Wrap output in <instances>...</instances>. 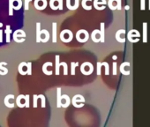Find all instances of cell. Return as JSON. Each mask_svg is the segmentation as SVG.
Instances as JSON below:
<instances>
[{
	"instance_id": "41",
	"label": "cell",
	"mask_w": 150,
	"mask_h": 127,
	"mask_svg": "<svg viewBox=\"0 0 150 127\" xmlns=\"http://www.w3.org/2000/svg\"><path fill=\"white\" fill-rule=\"evenodd\" d=\"M148 9L150 10V0H148Z\"/></svg>"
},
{
	"instance_id": "7",
	"label": "cell",
	"mask_w": 150,
	"mask_h": 127,
	"mask_svg": "<svg viewBox=\"0 0 150 127\" xmlns=\"http://www.w3.org/2000/svg\"><path fill=\"white\" fill-rule=\"evenodd\" d=\"M142 26H143V34H142L143 42L146 43L148 42V23L147 22H143Z\"/></svg>"
},
{
	"instance_id": "39",
	"label": "cell",
	"mask_w": 150,
	"mask_h": 127,
	"mask_svg": "<svg viewBox=\"0 0 150 127\" xmlns=\"http://www.w3.org/2000/svg\"><path fill=\"white\" fill-rule=\"evenodd\" d=\"M3 42V30L0 29V42Z\"/></svg>"
},
{
	"instance_id": "28",
	"label": "cell",
	"mask_w": 150,
	"mask_h": 127,
	"mask_svg": "<svg viewBox=\"0 0 150 127\" xmlns=\"http://www.w3.org/2000/svg\"><path fill=\"white\" fill-rule=\"evenodd\" d=\"M14 1H17L18 2V5L17 6H14V10L15 11H18V10H20V8H21V6H22V1L21 0H14Z\"/></svg>"
},
{
	"instance_id": "32",
	"label": "cell",
	"mask_w": 150,
	"mask_h": 127,
	"mask_svg": "<svg viewBox=\"0 0 150 127\" xmlns=\"http://www.w3.org/2000/svg\"><path fill=\"white\" fill-rule=\"evenodd\" d=\"M116 9L119 11L122 9V0H116Z\"/></svg>"
},
{
	"instance_id": "16",
	"label": "cell",
	"mask_w": 150,
	"mask_h": 127,
	"mask_svg": "<svg viewBox=\"0 0 150 127\" xmlns=\"http://www.w3.org/2000/svg\"><path fill=\"white\" fill-rule=\"evenodd\" d=\"M124 65H130V64L128 63V62H125V63H123L122 64L120 65V71L122 72L123 74H124V75H128L130 72L129 71H124Z\"/></svg>"
},
{
	"instance_id": "33",
	"label": "cell",
	"mask_w": 150,
	"mask_h": 127,
	"mask_svg": "<svg viewBox=\"0 0 150 127\" xmlns=\"http://www.w3.org/2000/svg\"><path fill=\"white\" fill-rule=\"evenodd\" d=\"M40 98H41V107L44 108L45 107V97H44L42 95H38Z\"/></svg>"
},
{
	"instance_id": "25",
	"label": "cell",
	"mask_w": 150,
	"mask_h": 127,
	"mask_svg": "<svg viewBox=\"0 0 150 127\" xmlns=\"http://www.w3.org/2000/svg\"><path fill=\"white\" fill-rule=\"evenodd\" d=\"M78 65H79V63H72L71 64V68H72L71 73H72V75H75V68L77 67Z\"/></svg>"
},
{
	"instance_id": "10",
	"label": "cell",
	"mask_w": 150,
	"mask_h": 127,
	"mask_svg": "<svg viewBox=\"0 0 150 127\" xmlns=\"http://www.w3.org/2000/svg\"><path fill=\"white\" fill-rule=\"evenodd\" d=\"M41 23L37 22L36 23V42H41Z\"/></svg>"
},
{
	"instance_id": "9",
	"label": "cell",
	"mask_w": 150,
	"mask_h": 127,
	"mask_svg": "<svg viewBox=\"0 0 150 127\" xmlns=\"http://www.w3.org/2000/svg\"><path fill=\"white\" fill-rule=\"evenodd\" d=\"M57 107L60 108L62 107V95H61V87H58L57 90Z\"/></svg>"
},
{
	"instance_id": "11",
	"label": "cell",
	"mask_w": 150,
	"mask_h": 127,
	"mask_svg": "<svg viewBox=\"0 0 150 127\" xmlns=\"http://www.w3.org/2000/svg\"><path fill=\"white\" fill-rule=\"evenodd\" d=\"M51 66L52 65V64L51 62H47V63H45L43 64V66H42V71H43V73L46 74V75H51L52 74V71H47V67L48 66Z\"/></svg>"
},
{
	"instance_id": "35",
	"label": "cell",
	"mask_w": 150,
	"mask_h": 127,
	"mask_svg": "<svg viewBox=\"0 0 150 127\" xmlns=\"http://www.w3.org/2000/svg\"><path fill=\"white\" fill-rule=\"evenodd\" d=\"M57 2H58V9L59 10H63V0H57Z\"/></svg>"
},
{
	"instance_id": "13",
	"label": "cell",
	"mask_w": 150,
	"mask_h": 127,
	"mask_svg": "<svg viewBox=\"0 0 150 127\" xmlns=\"http://www.w3.org/2000/svg\"><path fill=\"white\" fill-rule=\"evenodd\" d=\"M41 34H45V38H44V39H41V42H47L49 40V32H48L46 29L41 30Z\"/></svg>"
},
{
	"instance_id": "3",
	"label": "cell",
	"mask_w": 150,
	"mask_h": 127,
	"mask_svg": "<svg viewBox=\"0 0 150 127\" xmlns=\"http://www.w3.org/2000/svg\"><path fill=\"white\" fill-rule=\"evenodd\" d=\"M125 34V29H119L116 31V40L118 42H121V43H124L125 42V38H121V34Z\"/></svg>"
},
{
	"instance_id": "24",
	"label": "cell",
	"mask_w": 150,
	"mask_h": 127,
	"mask_svg": "<svg viewBox=\"0 0 150 127\" xmlns=\"http://www.w3.org/2000/svg\"><path fill=\"white\" fill-rule=\"evenodd\" d=\"M63 66L64 67V74L65 75H67L68 74V66H67V64L65 62H63V63H60V66Z\"/></svg>"
},
{
	"instance_id": "14",
	"label": "cell",
	"mask_w": 150,
	"mask_h": 127,
	"mask_svg": "<svg viewBox=\"0 0 150 127\" xmlns=\"http://www.w3.org/2000/svg\"><path fill=\"white\" fill-rule=\"evenodd\" d=\"M56 74L59 75V68H60V63H59V56H56Z\"/></svg>"
},
{
	"instance_id": "36",
	"label": "cell",
	"mask_w": 150,
	"mask_h": 127,
	"mask_svg": "<svg viewBox=\"0 0 150 127\" xmlns=\"http://www.w3.org/2000/svg\"><path fill=\"white\" fill-rule=\"evenodd\" d=\"M29 2L30 0H25V10L28 11L29 9Z\"/></svg>"
},
{
	"instance_id": "22",
	"label": "cell",
	"mask_w": 150,
	"mask_h": 127,
	"mask_svg": "<svg viewBox=\"0 0 150 127\" xmlns=\"http://www.w3.org/2000/svg\"><path fill=\"white\" fill-rule=\"evenodd\" d=\"M24 97H25V95H19L18 97H17V100H16V103H17V105H18L20 108L25 107V106H24V104H21V103H20V100H21V98H24Z\"/></svg>"
},
{
	"instance_id": "1",
	"label": "cell",
	"mask_w": 150,
	"mask_h": 127,
	"mask_svg": "<svg viewBox=\"0 0 150 127\" xmlns=\"http://www.w3.org/2000/svg\"><path fill=\"white\" fill-rule=\"evenodd\" d=\"M140 32L136 29H132L128 32L127 34V38L131 42H138L140 41Z\"/></svg>"
},
{
	"instance_id": "8",
	"label": "cell",
	"mask_w": 150,
	"mask_h": 127,
	"mask_svg": "<svg viewBox=\"0 0 150 127\" xmlns=\"http://www.w3.org/2000/svg\"><path fill=\"white\" fill-rule=\"evenodd\" d=\"M11 98H12V99H13L14 95H8L7 96H5V98H4V105H5L6 107H8V108H13L14 106H15V105H14V103H10V102H9V100H10Z\"/></svg>"
},
{
	"instance_id": "19",
	"label": "cell",
	"mask_w": 150,
	"mask_h": 127,
	"mask_svg": "<svg viewBox=\"0 0 150 127\" xmlns=\"http://www.w3.org/2000/svg\"><path fill=\"white\" fill-rule=\"evenodd\" d=\"M6 64H8L6 62H0V70L4 71V72L5 75L8 73V69H6V68L4 67V65H6Z\"/></svg>"
},
{
	"instance_id": "23",
	"label": "cell",
	"mask_w": 150,
	"mask_h": 127,
	"mask_svg": "<svg viewBox=\"0 0 150 127\" xmlns=\"http://www.w3.org/2000/svg\"><path fill=\"white\" fill-rule=\"evenodd\" d=\"M114 1L116 2V0H109V1H108V6L110 7L111 10H113V11L116 10V5H114V4H113V2H114Z\"/></svg>"
},
{
	"instance_id": "15",
	"label": "cell",
	"mask_w": 150,
	"mask_h": 127,
	"mask_svg": "<svg viewBox=\"0 0 150 127\" xmlns=\"http://www.w3.org/2000/svg\"><path fill=\"white\" fill-rule=\"evenodd\" d=\"M12 33V30L10 28V26L7 25L6 26V29H5V34H6V42H10V34Z\"/></svg>"
},
{
	"instance_id": "21",
	"label": "cell",
	"mask_w": 150,
	"mask_h": 127,
	"mask_svg": "<svg viewBox=\"0 0 150 127\" xmlns=\"http://www.w3.org/2000/svg\"><path fill=\"white\" fill-rule=\"evenodd\" d=\"M87 1H91V0H82V2H81V5H82V7L84 8L85 10L89 11V10H91V9H92V6L87 5V4H86V3H87Z\"/></svg>"
},
{
	"instance_id": "20",
	"label": "cell",
	"mask_w": 150,
	"mask_h": 127,
	"mask_svg": "<svg viewBox=\"0 0 150 127\" xmlns=\"http://www.w3.org/2000/svg\"><path fill=\"white\" fill-rule=\"evenodd\" d=\"M63 97H64V98H65V101H66V103H65V104H62V107H64V108H67L68 106L70 105V103H71V100H70L69 96H68L67 95H63Z\"/></svg>"
},
{
	"instance_id": "30",
	"label": "cell",
	"mask_w": 150,
	"mask_h": 127,
	"mask_svg": "<svg viewBox=\"0 0 150 127\" xmlns=\"http://www.w3.org/2000/svg\"><path fill=\"white\" fill-rule=\"evenodd\" d=\"M146 9V0H140V10Z\"/></svg>"
},
{
	"instance_id": "2",
	"label": "cell",
	"mask_w": 150,
	"mask_h": 127,
	"mask_svg": "<svg viewBox=\"0 0 150 127\" xmlns=\"http://www.w3.org/2000/svg\"><path fill=\"white\" fill-rule=\"evenodd\" d=\"M106 4V0H94V7L96 10H104Z\"/></svg>"
},
{
	"instance_id": "40",
	"label": "cell",
	"mask_w": 150,
	"mask_h": 127,
	"mask_svg": "<svg viewBox=\"0 0 150 127\" xmlns=\"http://www.w3.org/2000/svg\"><path fill=\"white\" fill-rule=\"evenodd\" d=\"M124 9H125V10H129V9H130V6H129L128 4H126V5L124 6Z\"/></svg>"
},
{
	"instance_id": "6",
	"label": "cell",
	"mask_w": 150,
	"mask_h": 127,
	"mask_svg": "<svg viewBox=\"0 0 150 127\" xmlns=\"http://www.w3.org/2000/svg\"><path fill=\"white\" fill-rule=\"evenodd\" d=\"M100 42H104L105 40H104V36H105V25L103 22L101 23V28H100Z\"/></svg>"
},
{
	"instance_id": "27",
	"label": "cell",
	"mask_w": 150,
	"mask_h": 127,
	"mask_svg": "<svg viewBox=\"0 0 150 127\" xmlns=\"http://www.w3.org/2000/svg\"><path fill=\"white\" fill-rule=\"evenodd\" d=\"M102 64V65H104L105 66V74H106V75H109L110 74V67H109V64H108L107 63H101Z\"/></svg>"
},
{
	"instance_id": "31",
	"label": "cell",
	"mask_w": 150,
	"mask_h": 127,
	"mask_svg": "<svg viewBox=\"0 0 150 127\" xmlns=\"http://www.w3.org/2000/svg\"><path fill=\"white\" fill-rule=\"evenodd\" d=\"M25 100H26V102H25V104H24V106L27 108L29 107V95H25Z\"/></svg>"
},
{
	"instance_id": "12",
	"label": "cell",
	"mask_w": 150,
	"mask_h": 127,
	"mask_svg": "<svg viewBox=\"0 0 150 127\" xmlns=\"http://www.w3.org/2000/svg\"><path fill=\"white\" fill-rule=\"evenodd\" d=\"M97 34H100V30L95 29L93 32H92V34H91V38H92L94 42H100V39H97L96 38Z\"/></svg>"
},
{
	"instance_id": "42",
	"label": "cell",
	"mask_w": 150,
	"mask_h": 127,
	"mask_svg": "<svg viewBox=\"0 0 150 127\" xmlns=\"http://www.w3.org/2000/svg\"><path fill=\"white\" fill-rule=\"evenodd\" d=\"M3 27V24L2 23H0V28H2Z\"/></svg>"
},
{
	"instance_id": "5",
	"label": "cell",
	"mask_w": 150,
	"mask_h": 127,
	"mask_svg": "<svg viewBox=\"0 0 150 127\" xmlns=\"http://www.w3.org/2000/svg\"><path fill=\"white\" fill-rule=\"evenodd\" d=\"M79 0H75V4L74 5H72L71 4V0H66V7L69 9V10L74 11L76 9L79 8Z\"/></svg>"
},
{
	"instance_id": "38",
	"label": "cell",
	"mask_w": 150,
	"mask_h": 127,
	"mask_svg": "<svg viewBox=\"0 0 150 127\" xmlns=\"http://www.w3.org/2000/svg\"><path fill=\"white\" fill-rule=\"evenodd\" d=\"M113 74L116 75V63L113 64Z\"/></svg>"
},
{
	"instance_id": "4",
	"label": "cell",
	"mask_w": 150,
	"mask_h": 127,
	"mask_svg": "<svg viewBox=\"0 0 150 127\" xmlns=\"http://www.w3.org/2000/svg\"><path fill=\"white\" fill-rule=\"evenodd\" d=\"M57 24L56 22H53L52 23V42L56 43L57 41Z\"/></svg>"
},
{
	"instance_id": "18",
	"label": "cell",
	"mask_w": 150,
	"mask_h": 127,
	"mask_svg": "<svg viewBox=\"0 0 150 127\" xmlns=\"http://www.w3.org/2000/svg\"><path fill=\"white\" fill-rule=\"evenodd\" d=\"M13 2H14V0H9V15L10 16L13 15V12H12L13 8H14Z\"/></svg>"
},
{
	"instance_id": "17",
	"label": "cell",
	"mask_w": 150,
	"mask_h": 127,
	"mask_svg": "<svg viewBox=\"0 0 150 127\" xmlns=\"http://www.w3.org/2000/svg\"><path fill=\"white\" fill-rule=\"evenodd\" d=\"M26 64L27 63H25V62H22V63L20 64V65H19V67H18L19 72H20L21 75H26V74H27V71H22V67H23V66H26Z\"/></svg>"
},
{
	"instance_id": "29",
	"label": "cell",
	"mask_w": 150,
	"mask_h": 127,
	"mask_svg": "<svg viewBox=\"0 0 150 127\" xmlns=\"http://www.w3.org/2000/svg\"><path fill=\"white\" fill-rule=\"evenodd\" d=\"M56 1H57V0H50L49 1V6H50V8H51L52 10H57L58 9L57 6L54 5V2H56Z\"/></svg>"
},
{
	"instance_id": "37",
	"label": "cell",
	"mask_w": 150,
	"mask_h": 127,
	"mask_svg": "<svg viewBox=\"0 0 150 127\" xmlns=\"http://www.w3.org/2000/svg\"><path fill=\"white\" fill-rule=\"evenodd\" d=\"M37 99H38V95H34V107H37Z\"/></svg>"
},
{
	"instance_id": "26",
	"label": "cell",
	"mask_w": 150,
	"mask_h": 127,
	"mask_svg": "<svg viewBox=\"0 0 150 127\" xmlns=\"http://www.w3.org/2000/svg\"><path fill=\"white\" fill-rule=\"evenodd\" d=\"M26 66L28 67V71H27V74L28 75H31L32 74V64L31 63H27Z\"/></svg>"
},
{
	"instance_id": "34",
	"label": "cell",
	"mask_w": 150,
	"mask_h": 127,
	"mask_svg": "<svg viewBox=\"0 0 150 127\" xmlns=\"http://www.w3.org/2000/svg\"><path fill=\"white\" fill-rule=\"evenodd\" d=\"M101 66H102L101 63H97V75L101 74Z\"/></svg>"
}]
</instances>
